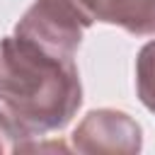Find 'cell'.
Segmentation results:
<instances>
[{"label": "cell", "mask_w": 155, "mask_h": 155, "mask_svg": "<svg viewBox=\"0 0 155 155\" xmlns=\"http://www.w3.org/2000/svg\"><path fill=\"white\" fill-rule=\"evenodd\" d=\"M80 104L82 85L73 56L19 34L0 41V107L22 140L65 128Z\"/></svg>", "instance_id": "cell-1"}, {"label": "cell", "mask_w": 155, "mask_h": 155, "mask_svg": "<svg viewBox=\"0 0 155 155\" xmlns=\"http://www.w3.org/2000/svg\"><path fill=\"white\" fill-rule=\"evenodd\" d=\"M94 19L82 10L80 0H34V5L15 24V34L39 41L46 48L75 56L82 34Z\"/></svg>", "instance_id": "cell-2"}, {"label": "cell", "mask_w": 155, "mask_h": 155, "mask_svg": "<svg viewBox=\"0 0 155 155\" xmlns=\"http://www.w3.org/2000/svg\"><path fill=\"white\" fill-rule=\"evenodd\" d=\"M73 150L85 155H136L143 148L140 124L121 109H92L75 126Z\"/></svg>", "instance_id": "cell-3"}, {"label": "cell", "mask_w": 155, "mask_h": 155, "mask_svg": "<svg viewBox=\"0 0 155 155\" xmlns=\"http://www.w3.org/2000/svg\"><path fill=\"white\" fill-rule=\"evenodd\" d=\"M80 5L94 22L136 36H155V0H80Z\"/></svg>", "instance_id": "cell-4"}, {"label": "cell", "mask_w": 155, "mask_h": 155, "mask_svg": "<svg viewBox=\"0 0 155 155\" xmlns=\"http://www.w3.org/2000/svg\"><path fill=\"white\" fill-rule=\"evenodd\" d=\"M136 92L143 107L155 114V39L136 56Z\"/></svg>", "instance_id": "cell-5"}, {"label": "cell", "mask_w": 155, "mask_h": 155, "mask_svg": "<svg viewBox=\"0 0 155 155\" xmlns=\"http://www.w3.org/2000/svg\"><path fill=\"white\" fill-rule=\"evenodd\" d=\"M19 133L15 128V124L10 121V116L5 114V109L0 107V155L2 153H15L19 145Z\"/></svg>", "instance_id": "cell-6"}]
</instances>
